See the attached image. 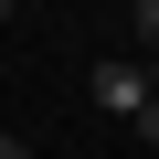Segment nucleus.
<instances>
[{
    "mask_svg": "<svg viewBox=\"0 0 159 159\" xmlns=\"http://www.w3.org/2000/svg\"><path fill=\"white\" fill-rule=\"evenodd\" d=\"M127 43H138V53H159V0H127Z\"/></svg>",
    "mask_w": 159,
    "mask_h": 159,
    "instance_id": "2",
    "label": "nucleus"
},
{
    "mask_svg": "<svg viewBox=\"0 0 159 159\" xmlns=\"http://www.w3.org/2000/svg\"><path fill=\"white\" fill-rule=\"evenodd\" d=\"M138 74H148V106H159V53H148V64H138Z\"/></svg>",
    "mask_w": 159,
    "mask_h": 159,
    "instance_id": "4",
    "label": "nucleus"
},
{
    "mask_svg": "<svg viewBox=\"0 0 159 159\" xmlns=\"http://www.w3.org/2000/svg\"><path fill=\"white\" fill-rule=\"evenodd\" d=\"M85 85H96V106H106V117H127V127H148V74H138L127 53H96V74H85Z\"/></svg>",
    "mask_w": 159,
    "mask_h": 159,
    "instance_id": "1",
    "label": "nucleus"
},
{
    "mask_svg": "<svg viewBox=\"0 0 159 159\" xmlns=\"http://www.w3.org/2000/svg\"><path fill=\"white\" fill-rule=\"evenodd\" d=\"M0 159H32V148H21V138H11V127H0Z\"/></svg>",
    "mask_w": 159,
    "mask_h": 159,
    "instance_id": "3",
    "label": "nucleus"
}]
</instances>
